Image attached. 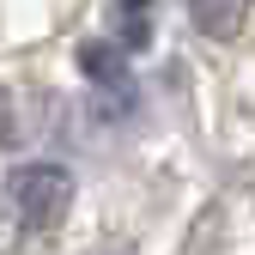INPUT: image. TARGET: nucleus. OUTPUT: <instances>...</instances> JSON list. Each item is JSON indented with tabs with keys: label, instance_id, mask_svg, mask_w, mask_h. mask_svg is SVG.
Here are the masks:
<instances>
[{
	"label": "nucleus",
	"instance_id": "f03ea898",
	"mask_svg": "<svg viewBox=\"0 0 255 255\" xmlns=\"http://www.w3.org/2000/svg\"><path fill=\"white\" fill-rule=\"evenodd\" d=\"M182 6H188V18H195V30H201V37H213V43H231L237 30L249 24L255 0H182Z\"/></svg>",
	"mask_w": 255,
	"mask_h": 255
},
{
	"label": "nucleus",
	"instance_id": "7ed1b4c3",
	"mask_svg": "<svg viewBox=\"0 0 255 255\" xmlns=\"http://www.w3.org/2000/svg\"><path fill=\"white\" fill-rule=\"evenodd\" d=\"M79 67H85L91 79H104V85H122V49H110V43H85V49H79Z\"/></svg>",
	"mask_w": 255,
	"mask_h": 255
},
{
	"label": "nucleus",
	"instance_id": "f257e3e1",
	"mask_svg": "<svg viewBox=\"0 0 255 255\" xmlns=\"http://www.w3.org/2000/svg\"><path fill=\"white\" fill-rule=\"evenodd\" d=\"M6 213L12 225L30 237H55L73 213V170L55 164V158H37V164H18L6 176Z\"/></svg>",
	"mask_w": 255,
	"mask_h": 255
},
{
	"label": "nucleus",
	"instance_id": "20e7f679",
	"mask_svg": "<svg viewBox=\"0 0 255 255\" xmlns=\"http://www.w3.org/2000/svg\"><path fill=\"white\" fill-rule=\"evenodd\" d=\"M122 43L128 49L152 43V0H122Z\"/></svg>",
	"mask_w": 255,
	"mask_h": 255
}]
</instances>
